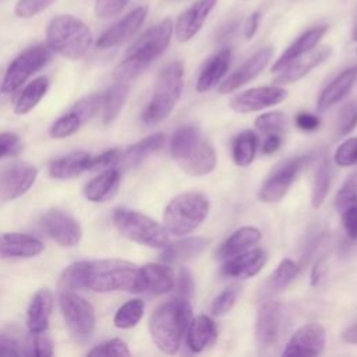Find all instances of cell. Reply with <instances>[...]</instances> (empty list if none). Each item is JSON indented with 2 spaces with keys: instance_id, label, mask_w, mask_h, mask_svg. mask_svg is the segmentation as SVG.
Listing matches in <instances>:
<instances>
[{
  "instance_id": "cell-1",
  "label": "cell",
  "mask_w": 357,
  "mask_h": 357,
  "mask_svg": "<svg viewBox=\"0 0 357 357\" xmlns=\"http://www.w3.org/2000/svg\"><path fill=\"white\" fill-rule=\"evenodd\" d=\"M138 266L130 261L110 258L95 261H79L60 276V290L89 289L98 293L130 291L135 293Z\"/></svg>"
},
{
  "instance_id": "cell-2",
  "label": "cell",
  "mask_w": 357,
  "mask_h": 357,
  "mask_svg": "<svg viewBox=\"0 0 357 357\" xmlns=\"http://www.w3.org/2000/svg\"><path fill=\"white\" fill-rule=\"evenodd\" d=\"M173 35V22L165 18L144 32L126 52L124 59L114 70L117 81L128 82L138 77L169 46Z\"/></svg>"
},
{
  "instance_id": "cell-3",
  "label": "cell",
  "mask_w": 357,
  "mask_h": 357,
  "mask_svg": "<svg viewBox=\"0 0 357 357\" xmlns=\"http://www.w3.org/2000/svg\"><path fill=\"white\" fill-rule=\"evenodd\" d=\"M190 321V300L176 297L160 304L149 318V333L156 347L166 354H176Z\"/></svg>"
},
{
  "instance_id": "cell-4",
  "label": "cell",
  "mask_w": 357,
  "mask_h": 357,
  "mask_svg": "<svg viewBox=\"0 0 357 357\" xmlns=\"http://www.w3.org/2000/svg\"><path fill=\"white\" fill-rule=\"evenodd\" d=\"M172 158L191 176L209 174L216 166V152L195 126H185L174 131L170 139Z\"/></svg>"
},
{
  "instance_id": "cell-5",
  "label": "cell",
  "mask_w": 357,
  "mask_h": 357,
  "mask_svg": "<svg viewBox=\"0 0 357 357\" xmlns=\"http://www.w3.org/2000/svg\"><path fill=\"white\" fill-rule=\"evenodd\" d=\"M46 43L52 52L67 59H82L92 43V33L85 22L73 15L54 17L46 29Z\"/></svg>"
},
{
  "instance_id": "cell-6",
  "label": "cell",
  "mask_w": 357,
  "mask_h": 357,
  "mask_svg": "<svg viewBox=\"0 0 357 357\" xmlns=\"http://www.w3.org/2000/svg\"><path fill=\"white\" fill-rule=\"evenodd\" d=\"M183 74L181 61H172L159 71L153 93L142 113V121L146 126H155L172 113L183 91Z\"/></svg>"
},
{
  "instance_id": "cell-7",
  "label": "cell",
  "mask_w": 357,
  "mask_h": 357,
  "mask_svg": "<svg viewBox=\"0 0 357 357\" xmlns=\"http://www.w3.org/2000/svg\"><path fill=\"white\" fill-rule=\"evenodd\" d=\"M209 199L199 191H185L170 199L163 213L165 229L173 236L192 233L205 220Z\"/></svg>"
},
{
  "instance_id": "cell-8",
  "label": "cell",
  "mask_w": 357,
  "mask_h": 357,
  "mask_svg": "<svg viewBox=\"0 0 357 357\" xmlns=\"http://www.w3.org/2000/svg\"><path fill=\"white\" fill-rule=\"evenodd\" d=\"M113 223L123 237L141 245L163 250L169 243V233L165 226L141 212L117 208L113 212Z\"/></svg>"
},
{
  "instance_id": "cell-9",
  "label": "cell",
  "mask_w": 357,
  "mask_h": 357,
  "mask_svg": "<svg viewBox=\"0 0 357 357\" xmlns=\"http://www.w3.org/2000/svg\"><path fill=\"white\" fill-rule=\"evenodd\" d=\"M312 158L314 155L308 153L294 156L279 163L262 183L258 191L259 201L266 204L280 201L287 194L301 170L312 160Z\"/></svg>"
},
{
  "instance_id": "cell-10",
  "label": "cell",
  "mask_w": 357,
  "mask_h": 357,
  "mask_svg": "<svg viewBox=\"0 0 357 357\" xmlns=\"http://www.w3.org/2000/svg\"><path fill=\"white\" fill-rule=\"evenodd\" d=\"M52 60V50L47 46H31L18 54L8 66L3 81L1 92L11 93L18 89L32 74L43 68Z\"/></svg>"
},
{
  "instance_id": "cell-11",
  "label": "cell",
  "mask_w": 357,
  "mask_h": 357,
  "mask_svg": "<svg viewBox=\"0 0 357 357\" xmlns=\"http://www.w3.org/2000/svg\"><path fill=\"white\" fill-rule=\"evenodd\" d=\"M59 303L68 331L79 340L89 337L95 328V311L91 303L74 290H60Z\"/></svg>"
},
{
  "instance_id": "cell-12",
  "label": "cell",
  "mask_w": 357,
  "mask_h": 357,
  "mask_svg": "<svg viewBox=\"0 0 357 357\" xmlns=\"http://www.w3.org/2000/svg\"><path fill=\"white\" fill-rule=\"evenodd\" d=\"M103 92L89 93L77 100L68 112L60 116L50 127L49 134L52 138H66L73 135L85 121H88L102 106Z\"/></svg>"
},
{
  "instance_id": "cell-13",
  "label": "cell",
  "mask_w": 357,
  "mask_h": 357,
  "mask_svg": "<svg viewBox=\"0 0 357 357\" xmlns=\"http://www.w3.org/2000/svg\"><path fill=\"white\" fill-rule=\"evenodd\" d=\"M38 170L28 162H14L0 172V201H13L35 183Z\"/></svg>"
},
{
  "instance_id": "cell-14",
  "label": "cell",
  "mask_w": 357,
  "mask_h": 357,
  "mask_svg": "<svg viewBox=\"0 0 357 357\" xmlns=\"http://www.w3.org/2000/svg\"><path fill=\"white\" fill-rule=\"evenodd\" d=\"M42 226L47 236L63 247H74L81 241L79 223L68 213L52 208L42 215Z\"/></svg>"
},
{
  "instance_id": "cell-15",
  "label": "cell",
  "mask_w": 357,
  "mask_h": 357,
  "mask_svg": "<svg viewBox=\"0 0 357 357\" xmlns=\"http://www.w3.org/2000/svg\"><path fill=\"white\" fill-rule=\"evenodd\" d=\"M326 332L322 325L310 322L300 326L286 343L283 356H319L324 353Z\"/></svg>"
},
{
  "instance_id": "cell-16",
  "label": "cell",
  "mask_w": 357,
  "mask_h": 357,
  "mask_svg": "<svg viewBox=\"0 0 357 357\" xmlns=\"http://www.w3.org/2000/svg\"><path fill=\"white\" fill-rule=\"evenodd\" d=\"M148 15V7L139 6L124 15L120 21L113 24L109 29H106L99 39L96 40V46L99 49H109L114 46H120L131 39L145 22Z\"/></svg>"
},
{
  "instance_id": "cell-17",
  "label": "cell",
  "mask_w": 357,
  "mask_h": 357,
  "mask_svg": "<svg viewBox=\"0 0 357 357\" xmlns=\"http://www.w3.org/2000/svg\"><path fill=\"white\" fill-rule=\"evenodd\" d=\"M176 283L174 273L166 264H146L138 268L135 293L160 296L173 290Z\"/></svg>"
},
{
  "instance_id": "cell-18",
  "label": "cell",
  "mask_w": 357,
  "mask_h": 357,
  "mask_svg": "<svg viewBox=\"0 0 357 357\" xmlns=\"http://www.w3.org/2000/svg\"><path fill=\"white\" fill-rule=\"evenodd\" d=\"M282 325V305L275 300L261 304L255 319V339L259 347L266 349L278 343Z\"/></svg>"
},
{
  "instance_id": "cell-19",
  "label": "cell",
  "mask_w": 357,
  "mask_h": 357,
  "mask_svg": "<svg viewBox=\"0 0 357 357\" xmlns=\"http://www.w3.org/2000/svg\"><path fill=\"white\" fill-rule=\"evenodd\" d=\"M286 98V91L279 86H258L236 95L230 100V107L237 113H251L280 103Z\"/></svg>"
},
{
  "instance_id": "cell-20",
  "label": "cell",
  "mask_w": 357,
  "mask_h": 357,
  "mask_svg": "<svg viewBox=\"0 0 357 357\" xmlns=\"http://www.w3.org/2000/svg\"><path fill=\"white\" fill-rule=\"evenodd\" d=\"M273 56V49L271 46L259 49L250 59H247L236 71H233L218 88L220 93H229L236 91L237 88L245 85L251 79H254L269 63Z\"/></svg>"
},
{
  "instance_id": "cell-21",
  "label": "cell",
  "mask_w": 357,
  "mask_h": 357,
  "mask_svg": "<svg viewBox=\"0 0 357 357\" xmlns=\"http://www.w3.org/2000/svg\"><path fill=\"white\" fill-rule=\"evenodd\" d=\"M216 3L218 0H195L187 10H184L174 25L177 40L188 42L192 39L205 24Z\"/></svg>"
},
{
  "instance_id": "cell-22",
  "label": "cell",
  "mask_w": 357,
  "mask_h": 357,
  "mask_svg": "<svg viewBox=\"0 0 357 357\" xmlns=\"http://www.w3.org/2000/svg\"><path fill=\"white\" fill-rule=\"evenodd\" d=\"M266 262V252L261 248H251L225 259L220 269L222 276L229 279H248L255 276Z\"/></svg>"
},
{
  "instance_id": "cell-23",
  "label": "cell",
  "mask_w": 357,
  "mask_h": 357,
  "mask_svg": "<svg viewBox=\"0 0 357 357\" xmlns=\"http://www.w3.org/2000/svg\"><path fill=\"white\" fill-rule=\"evenodd\" d=\"M331 54V47L321 46L318 49H312L308 53L294 59L286 67L280 70V74L275 78L276 85H287L293 84L303 77H305L310 71L318 67L322 61H325Z\"/></svg>"
},
{
  "instance_id": "cell-24",
  "label": "cell",
  "mask_w": 357,
  "mask_h": 357,
  "mask_svg": "<svg viewBox=\"0 0 357 357\" xmlns=\"http://www.w3.org/2000/svg\"><path fill=\"white\" fill-rule=\"evenodd\" d=\"M43 251V243L24 233H0V259L32 258Z\"/></svg>"
},
{
  "instance_id": "cell-25",
  "label": "cell",
  "mask_w": 357,
  "mask_h": 357,
  "mask_svg": "<svg viewBox=\"0 0 357 357\" xmlns=\"http://www.w3.org/2000/svg\"><path fill=\"white\" fill-rule=\"evenodd\" d=\"M357 81V66L346 68L339 75H336L319 93L317 100V109L325 112L339 103L353 88Z\"/></svg>"
},
{
  "instance_id": "cell-26",
  "label": "cell",
  "mask_w": 357,
  "mask_h": 357,
  "mask_svg": "<svg viewBox=\"0 0 357 357\" xmlns=\"http://www.w3.org/2000/svg\"><path fill=\"white\" fill-rule=\"evenodd\" d=\"M218 339L215 322L208 315H197L192 318L185 331V343L192 353H201L211 347Z\"/></svg>"
},
{
  "instance_id": "cell-27",
  "label": "cell",
  "mask_w": 357,
  "mask_h": 357,
  "mask_svg": "<svg viewBox=\"0 0 357 357\" xmlns=\"http://www.w3.org/2000/svg\"><path fill=\"white\" fill-rule=\"evenodd\" d=\"M231 60V50L229 47H225L219 52H216L213 56H211L205 64L202 66L198 79H197V91L199 93L211 91L216 84L225 77V74L229 70Z\"/></svg>"
},
{
  "instance_id": "cell-28",
  "label": "cell",
  "mask_w": 357,
  "mask_h": 357,
  "mask_svg": "<svg viewBox=\"0 0 357 357\" xmlns=\"http://www.w3.org/2000/svg\"><path fill=\"white\" fill-rule=\"evenodd\" d=\"M328 31V25H318L314 26L308 31H305L304 33H301L283 53L282 56L273 63L272 66V71L278 73L280 71L283 67H286L290 61H293L294 59L308 53L310 50H312L318 42L321 40V38Z\"/></svg>"
},
{
  "instance_id": "cell-29",
  "label": "cell",
  "mask_w": 357,
  "mask_h": 357,
  "mask_svg": "<svg viewBox=\"0 0 357 357\" xmlns=\"http://www.w3.org/2000/svg\"><path fill=\"white\" fill-rule=\"evenodd\" d=\"M53 310V296L50 290L40 289L31 300L26 310V325L29 333L46 332Z\"/></svg>"
},
{
  "instance_id": "cell-30",
  "label": "cell",
  "mask_w": 357,
  "mask_h": 357,
  "mask_svg": "<svg viewBox=\"0 0 357 357\" xmlns=\"http://www.w3.org/2000/svg\"><path fill=\"white\" fill-rule=\"evenodd\" d=\"M261 240V231L252 226H244L233 231L216 250L215 255L218 259L225 261L230 257L241 254L250 250Z\"/></svg>"
},
{
  "instance_id": "cell-31",
  "label": "cell",
  "mask_w": 357,
  "mask_h": 357,
  "mask_svg": "<svg viewBox=\"0 0 357 357\" xmlns=\"http://www.w3.org/2000/svg\"><path fill=\"white\" fill-rule=\"evenodd\" d=\"M91 159L92 155L84 151L71 152L66 156L57 158L52 160L49 166V173L54 178L66 180V178H74L79 174H82L86 170H91Z\"/></svg>"
},
{
  "instance_id": "cell-32",
  "label": "cell",
  "mask_w": 357,
  "mask_h": 357,
  "mask_svg": "<svg viewBox=\"0 0 357 357\" xmlns=\"http://www.w3.org/2000/svg\"><path fill=\"white\" fill-rule=\"evenodd\" d=\"M208 245L202 237H187L174 243H167L162 252V261L166 264H180L197 258Z\"/></svg>"
},
{
  "instance_id": "cell-33",
  "label": "cell",
  "mask_w": 357,
  "mask_h": 357,
  "mask_svg": "<svg viewBox=\"0 0 357 357\" xmlns=\"http://www.w3.org/2000/svg\"><path fill=\"white\" fill-rule=\"evenodd\" d=\"M120 183V170L109 167L103 170L99 176L92 178L84 187V195L92 202H105L117 190Z\"/></svg>"
},
{
  "instance_id": "cell-34",
  "label": "cell",
  "mask_w": 357,
  "mask_h": 357,
  "mask_svg": "<svg viewBox=\"0 0 357 357\" xmlns=\"http://www.w3.org/2000/svg\"><path fill=\"white\" fill-rule=\"evenodd\" d=\"M298 275V266L297 264L290 259V258H284L279 262V265L276 266V269L266 278L264 287H262V293L264 296H273L282 290H284Z\"/></svg>"
},
{
  "instance_id": "cell-35",
  "label": "cell",
  "mask_w": 357,
  "mask_h": 357,
  "mask_svg": "<svg viewBox=\"0 0 357 357\" xmlns=\"http://www.w3.org/2000/svg\"><path fill=\"white\" fill-rule=\"evenodd\" d=\"M165 139H166V137L163 132H156V134H152V135L135 142L120 156L123 166L134 167V166L139 165L148 155L159 151L163 146Z\"/></svg>"
},
{
  "instance_id": "cell-36",
  "label": "cell",
  "mask_w": 357,
  "mask_h": 357,
  "mask_svg": "<svg viewBox=\"0 0 357 357\" xmlns=\"http://www.w3.org/2000/svg\"><path fill=\"white\" fill-rule=\"evenodd\" d=\"M130 86L127 82L117 81L112 85L107 91L102 95V112H103V121L106 124L112 123L121 112V107L126 103L128 96Z\"/></svg>"
},
{
  "instance_id": "cell-37",
  "label": "cell",
  "mask_w": 357,
  "mask_h": 357,
  "mask_svg": "<svg viewBox=\"0 0 357 357\" xmlns=\"http://www.w3.org/2000/svg\"><path fill=\"white\" fill-rule=\"evenodd\" d=\"M258 137L252 130H244L237 134L231 142V156L237 166H248L257 153Z\"/></svg>"
},
{
  "instance_id": "cell-38",
  "label": "cell",
  "mask_w": 357,
  "mask_h": 357,
  "mask_svg": "<svg viewBox=\"0 0 357 357\" xmlns=\"http://www.w3.org/2000/svg\"><path fill=\"white\" fill-rule=\"evenodd\" d=\"M49 88V81L46 77H39L33 81H31L18 95L15 105H14V112L15 114H26L31 112L45 96Z\"/></svg>"
},
{
  "instance_id": "cell-39",
  "label": "cell",
  "mask_w": 357,
  "mask_h": 357,
  "mask_svg": "<svg viewBox=\"0 0 357 357\" xmlns=\"http://www.w3.org/2000/svg\"><path fill=\"white\" fill-rule=\"evenodd\" d=\"M331 178H332V169L329 159L325 153L319 156L315 174H314V181H312V192H311V202L314 208H319L331 188Z\"/></svg>"
},
{
  "instance_id": "cell-40",
  "label": "cell",
  "mask_w": 357,
  "mask_h": 357,
  "mask_svg": "<svg viewBox=\"0 0 357 357\" xmlns=\"http://www.w3.org/2000/svg\"><path fill=\"white\" fill-rule=\"evenodd\" d=\"M144 301L141 298H132L124 303L114 314V326L120 329H130L135 326L144 315Z\"/></svg>"
},
{
  "instance_id": "cell-41",
  "label": "cell",
  "mask_w": 357,
  "mask_h": 357,
  "mask_svg": "<svg viewBox=\"0 0 357 357\" xmlns=\"http://www.w3.org/2000/svg\"><path fill=\"white\" fill-rule=\"evenodd\" d=\"M286 126V117L282 112H269L259 114L255 119V128L264 134H283Z\"/></svg>"
},
{
  "instance_id": "cell-42",
  "label": "cell",
  "mask_w": 357,
  "mask_h": 357,
  "mask_svg": "<svg viewBox=\"0 0 357 357\" xmlns=\"http://www.w3.org/2000/svg\"><path fill=\"white\" fill-rule=\"evenodd\" d=\"M240 294V287L237 284H231L226 287L222 293H219L211 305V312L216 317L227 314L233 305L236 304V300Z\"/></svg>"
},
{
  "instance_id": "cell-43",
  "label": "cell",
  "mask_w": 357,
  "mask_h": 357,
  "mask_svg": "<svg viewBox=\"0 0 357 357\" xmlns=\"http://www.w3.org/2000/svg\"><path fill=\"white\" fill-rule=\"evenodd\" d=\"M357 127V102L344 105L336 119V134L339 137L350 134Z\"/></svg>"
},
{
  "instance_id": "cell-44",
  "label": "cell",
  "mask_w": 357,
  "mask_h": 357,
  "mask_svg": "<svg viewBox=\"0 0 357 357\" xmlns=\"http://www.w3.org/2000/svg\"><path fill=\"white\" fill-rule=\"evenodd\" d=\"M357 202V172L350 174L336 194L335 205L340 213L346 206Z\"/></svg>"
},
{
  "instance_id": "cell-45",
  "label": "cell",
  "mask_w": 357,
  "mask_h": 357,
  "mask_svg": "<svg viewBox=\"0 0 357 357\" xmlns=\"http://www.w3.org/2000/svg\"><path fill=\"white\" fill-rule=\"evenodd\" d=\"M333 159L335 163L342 167L357 165V137L343 141L335 151Z\"/></svg>"
},
{
  "instance_id": "cell-46",
  "label": "cell",
  "mask_w": 357,
  "mask_h": 357,
  "mask_svg": "<svg viewBox=\"0 0 357 357\" xmlns=\"http://www.w3.org/2000/svg\"><path fill=\"white\" fill-rule=\"evenodd\" d=\"M31 339L28 343V354L39 356V357H46V356H53L54 354V347H53V340L49 335V332H40V333H29Z\"/></svg>"
},
{
  "instance_id": "cell-47",
  "label": "cell",
  "mask_w": 357,
  "mask_h": 357,
  "mask_svg": "<svg viewBox=\"0 0 357 357\" xmlns=\"http://www.w3.org/2000/svg\"><path fill=\"white\" fill-rule=\"evenodd\" d=\"M88 356H130V350L121 339H110L95 346Z\"/></svg>"
},
{
  "instance_id": "cell-48",
  "label": "cell",
  "mask_w": 357,
  "mask_h": 357,
  "mask_svg": "<svg viewBox=\"0 0 357 357\" xmlns=\"http://www.w3.org/2000/svg\"><path fill=\"white\" fill-rule=\"evenodd\" d=\"M54 0H18L15 4V14L22 18H29L45 8H47Z\"/></svg>"
},
{
  "instance_id": "cell-49",
  "label": "cell",
  "mask_w": 357,
  "mask_h": 357,
  "mask_svg": "<svg viewBox=\"0 0 357 357\" xmlns=\"http://www.w3.org/2000/svg\"><path fill=\"white\" fill-rule=\"evenodd\" d=\"M130 0H95V14L99 18H110L121 13Z\"/></svg>"
},
{
  "instance_id": "cell-50",
  "label": "cell",
  "mask_w": 357,
  "mask_h": 357,
  "mask_svg": "<svg viewBox=\"0 0 357 357\" xmlns=\"http://www.w3.org/2000/svg\"><path fill=\"white\" fill-rule=\"evenodd\" d=\"M174 286L177 289V297H183V298L190 300L192 297V293H194V279H192L191 272L185 268H181Z\"/></svg>"
},
{
  "instance_id": "cell-51",
  "label": "cell",
  "mask_w": 357,
  "mask_h": 357,
  "mask_svg": "<svg viewBox=\"0 0 357 357\" xmlns=\"http://www.w3.org/2000/svg\"><path fill=\"white\" fill-rule=\"evenodd\" d=\"M342 223L351 240H357V202L346 206L342 212Z\"/></svg>"
},
{
  "instance_id": "cell-52",
  "label": "cell",
  "mask_w": 357,
  "mask_h": 357,
  "mask_svg": "<svg viewBox=\"0 0 357 357\" xmlns=\"http://www.w3.org/2000/svg\"><path fill=\"white\" fill-rule=\"evenodd\" d=\"M21 139L17 134L13 132H1L0 134V159L4 156H11L20 152Z\"/></svg>"
},
{
  "instance_id": "cell-53",
  "label": "cell",
  "mask_w": 357,
  "mask_h": 357,
  "mask_svg": "<svg viewBox=\"0 0 357 357\" xmlns=\"http://www.w3.org/2000/svg\"><path fill=\"white\" fill-rule=\"evenodd\" d=\"M25 354V350L22 349L21 343L11 335L0 333V357L1 356H21Z\"/></svg>"
},
{
  "instance_id": "cell-54",
  "label": "cell",
  "mask_w": 357,
  "mask_h": 357,
  "mask_svg": "<svg viewBox=\"0 0 357 357\" xmlns=\"http://www.w3.org/2000/svg\"><path fill=\"white\" fill-rule=\"evenodd\" d=\"M120 156L121 155H120L119 149H109V151H105L99 155H92L91 170L100 169V167H110L120 159Z\"/></svg>"
},
{
  "instance_id": "cell-55",
  "label": "cell",
  "mask_w": 357,
  "mask_h": 357,
  "mask_svg": "<svg viewBox=\"0 0 357 357\" xmlns=\"http://www.w3.org/2000/svg\"><path fill=\"white\" fill-rule=\"evenodd\" d=\"M325 237V231L324 230H315L308 236V241L304 245V251L301 255V264H307L308 259L311 258V255L315 252V250L318 248V245L321 244V241Z\"/></svg>"
},
{
  "instance_id": "cell-56",
  "label": "cell",
  "mask_w": 357,
  "mask_h": 357,
  "mask_svg": "<svg viewBox=\"0 0 357 357\" xmlns=\"http://www.w3.org/2000/svg\"><path fill=\"white\" fill-rule=\"evenodd\" d=\"M296 126L305 132H311L319 127V119L312 113L300 112L296 116Z\"/></svg>"
},
{
  "instance_id": "cell-57",
  "label": "cell",
  "mask_w": 357,
  "mask_h": 357,
  "mask_svg": "<svg viewBox=\"0 0 357 357\" xmlns=\"http://www.w3.org/2000/svg\"><path fill=\"white\" fill-rule=\"evenodd\" d=\"M264 142H262V153L264 155H271L276 152L283 141V134H269L264 135Z\"/></svg>"
},
{
  "instance_id": "cell-58",
  "label": "cell",
  "mask_w": 357,
  "mask_h": 357,
  "mask_svg": "<svg viewBox=\"0 0 357 357\" xmlns=\"http://www.w3.org/2000/svg\"><path fill=\"white\" fill-rule=\"evenodd\" d=\"M259 20H261V13L259 11H254L245 21L244 24V36L247 39H251L257 29H258V25H259Z\"/></svg>"
},
{
  "instance_id": "cell-59",
  "label": "cell",
  "mask_w": 357,
  "mask_h": 357,
  "mask_svg": "<svg viewBox=\"0 0 357 357\" xmlns=\"http://www.w3.org/2000/svg\"><path fill=\"white\" fill-rule=\"evenodd\" d=\"M326 273V264H325V259H318L312 268V272H311V283L312 284H318L324 276Z\"/></svg>"
},
{
  "instance_id": "cell-60",
  "label": "cell",
  "mask_w": 357,
  "mask_h": 357,
  "mask_svg": "<svg viewBox=\"0 0 357 357\" xmlns=\"http://www.w3.org/2000/svg\"><path fill=\"white\" fill-rule=\"evenodd\" d=\"M342 339L346 342V343H351V344H357V322L351 326H349L343 335H342Z\"/></svg>"
},
{
  "instance_id": "cell-61",
  "label": "cell",
  "mask_w": 357,
  "mask_h": 357,
  "mask_svg": "<svg viewBox=\"0 0 357 357\" xmlns=\"http://www.w3.org/2000/svg\"><path fill=\"white\" fill-rule=\"evenodd\" d=\"M351 39L357 42V22H356V25H354L353 29H351Z\"/></svg>"
},
{
  "instance_id": "cell-62",
  "label": "cell",
  "mask_w": 357,
  "mask_h": 357,
  "mask_svg": "<svg viewBox=\"0 0 357 357\" xmlns=\"http://www.w3.org/2000/svg\"><path fill=\"white\" fill-rule=\"evenodd\" d=\"M172 1H180V0H172Z\"/></svg>"
}]
</instances>
